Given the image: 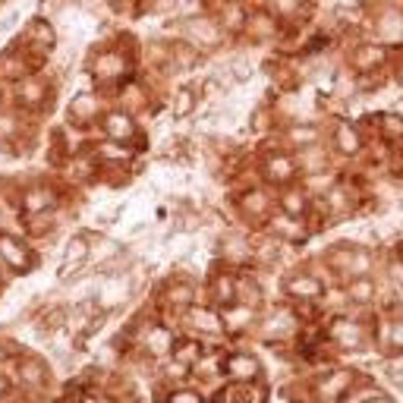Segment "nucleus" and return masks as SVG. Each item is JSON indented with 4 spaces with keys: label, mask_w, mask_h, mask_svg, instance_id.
<instances>
[{
    "label": "nucleus",
    "mask_w": 403,
    "mask_h": 403,
    "mask_svg": "<svg viewBox=\"0 0 403 403\" xmlns=\"http://www.w3.org/2000/svg\"><path fill=\"white\" fill-rule=\"evenodd\" d=\"M101 155H105L107 161H127V157H129V151L123 149L120 142H111V145H101Z\"/></svg>",
    "instance_id": "obj_24"
},
{
    "label": "nucleus",
    "mask_w": 403,
    "mask_h": 403,
    "mask_svg": "<svg viewBox=\"0 0 403 403\" xmlns=\"http://www.w3.org/2000/svg\"><path fill=\"white\" fill-rule=\"evenodd\" d=\"M127 296H129V281H123V277H105V287L98 293V303L105 309H111V306L127 303Z\"/></svg>",
    "instance_id": "obj_4"
},
{
    "label": "nucleus",
    "mask_w": 403,
    "mask_h": 403,
    "mask_svg": "<svg viewBox=\"0 0 403 403\" xmlns=\"http://www.w3.org/2000/svg\"><path fill=\"white\" fill-rule=\"evenodd\" d=\"M378 35L381 38H400L403 35V13L400 10H384L378 16Z\"/></svg>",
    "instance_id": "obj_7"
},
{
    "label": "nucleus",
    "mask_w": 403,
    "mask_h": 403,
    "mask_svg": "<svg viewBox=\"0 0 403 403\" xmlns=\"http://www.w3.org/2000/svg\"><path fill=\"white\" fill-rule=\"evenodd\" d=\"M350 384H353V372H334V375H325V378L315 384V394L325 403H337L347 391H350Z\"/></svg>",
    "instance_id": "obj_1"
},
{
    "label": "nucleus",
    "mask_w": 403,
    "mask_h": 403,
    "mask_svg": "<svg viewBox=\"0 0 403 403\" xmlns=\"http://www.w3.org/2000/svg\"><path fill=\"white\" fill-rule=\"evenodd\" d=\"M381 60H384V47L366 45V47H359V54H356V67L359 69H375Z\"/></svg>",
    "instance_id": "obj_14"
},
{
    "label": "nucleus",
    "mask_w": 403,
    "mask_h": 403,
    "mask_svg": "<svg viewBox=\"0 0 403 403\" xmlns=\"http://www.w3.org/2000/svg\"><path fill=\"white\" fill-rule=\"evenodd\" d=\"M394 274H397L394 281H400V284H403V265H394Z\"/></svg>",
    "instance_id": "obj_32"
},
{
    "label": "nucleus",
    "mask_w": 403,
    "mask_h": 403,
    "mask_svg": "<svg viewBox=\"0 0 403 403\" xmlns=\"http://www.w3.org/2000/svg\"><path fill=\"white\" fill-rule=\"evenodd\" d=\"M7 394V378H0V397Z\"/></svg>",
    "instance_id": "obj_34"
},
{
    "label": "nucleus",
    "mask_w": 403,
    "mask_h": 403,
    "mask_svg": "<svg viewBox=\"0 0 403 403\" xmlns=\"http://www.w3.org/2000/svg\"><path fill=\"white\" fill-rule=\"evenodd\" d=\"M290 173H293L290 157H271L268 161V177L271 179H290Z\"/></svg>",
    "instance_id": "obj_19"
},
{
    "label": "nucleus",
    "mask_w": 403,
    "mask_h": 403,
    "mask_svg": "<svg viewBox=\"0 0 403 403\" xmlns=\"http://www.w3.org/2000/svg\"><path fill=\"white\" fill-rule=\"evenodd\" d=\"M369 403H394V400H391V397H372Z\"/></svg>",
    "instance_id": "obj_33"
},
{
    "label": "nucleus",
    "mask_w": 403,
    "mask_h": 403,
    "mask_svg": "<svg viewBox=\"0 0 403 403\" xmlns=\"http://www.w3.org/2000/svg\"><path fill=\"white\" fill-rule=\"evenodd\" d=\"M193 107H195L193 89H179L177 98H173V113H177V117H186V113H193Z\"/></svg>",
    "instance_id": "obj_18"
},
{
    "label": "nucleus",
    "mask_w": 403,
    "mask_h": 403,
    "mask_svg": "<svg viewBox=\"0 0 403 403\" xmlns=\"http://www.w3.org/2000/svg\"><path fill=\"white\" fill-rule=\"evenodd\" d=\"M95 111V105H91V98H76V105H73V113H91Z\"/></svg>",
    "instance_id": "obj_31"
},
{
    "label": "nucleus",
    "mask_w": 403,
    "mask_h": 403,
    "mask_svg": "<svg viewBox=\"0 0 403 403\" xmlns=\"http://www.w3.org/2000/svg\"><path fill=\"white\" fill-rule=\"evenodd\" d=\"M117 252H120V243H113V239H105V243L95 249V259H113Z\"/></svg>",
    "instance_id": "obj_27"
},
{
    "label": "nucleus",
    "mask_w": 403,
    "mask_h": 403,
    "mask_svg": "<svg viewBox=\"0 0 403 403\" xmlns=\"http://www.w3.org/2000/svg\"><path fill=\"white\" fill-rule=\"evenodd\" d=\"M186 35L195 38L199 45L205 47H217L221 45V29H217L215 23H208V19H189L186 23Z\"/></svg>",
    "instance_id": "obj_5"
},
{
    "label": "nucleus",
    "mask_w": 403,
    "mask_h": 403,
    "mask_svg": "<svg viewBox=\"0 0 403 403\" xmlns=\"http://www.w3.org/2000/svg\"><path fill=\"white\" fill-rule=\"evenodd\" d=\"M290 139L303 145V142H315V139H318V133H315V127H306V129H303V127H293L290 129Z\"/></svg>",
    "instance_id": "obj_25"
},
{
    "label": "nucleus",
    "mask_w": 403,
    "mask_h": 403,
    "mask_svg": "<svg viewBox=\"0 0 403 403\" xmlns=\"http://www.w3.org/2000/svg\"><path fill=\"white\" fill-rule=\"evenodd\" d=\"M391 347H394V350H403V321H394V325H391Z\"/></svg>",
    "instance_id": "obj_29"
},
{
    "label": "nucleus",
    "mask_w": 403,
    "mask_h": 403,
    "mask_svg": "<svg viewBox=\"0 0 403 403\" xmlns=\"http://www.w3.org/2000/svg\"><path fill=\"white\" fill-rule=\"evenodd\" d=\"M331 337H334V344L337 347H344V350H356L359 344H362V328H359L356 321H334L331 325Z\"/></svg>",
    "instance_id": "obj_2"
},
{
    "label": "nucleus",
    "mask_w": 403,
    "mask_h": 403,
    "mask_svg": "<svg viewBox=\"0 0 403 403\" xmlns=\"http://www.w3.org/2000/svg\"><path fill=\"white\" fill-rule=\"evenodd\" d=\"M171 403H202V397L195 394V391H177V394L171 397Z\"/></svg>",
    "instance_id": "obj_30"
},
{
    "label": "nucleus",
    "mask_w": 403,
    "mask_h": 403,
    "mask_svg": "<svg viewBox=\"0 0 403 403\" xmlns=\"http://www.w3.org/2000/svg\"><path fill=\"white\" fill-rule=\"evenodd\" d=\"M3 356H7V353H3V347H0V359H3Z\"/></svg>",
    "instance_id": "obj_35"
},
{
    "label": "nucleus",
    "mask_w": 403,
    "mask_h": 403,
    "mask_svg": "<svg viewBox=\"0 0 403 403\" xmlns=\"http://www.w3.org/2000/svg\"><path fill=\"white\" fill-rule=\"evenodd\" d=\"M105 133L111 142H127V139H133L135 127H133V117H127V113H107L105 117Z\"/></svg>",
    "instance_id": "obj_6"
},
{
    "label": "nucleus",
    "mask_w": 403,
    "mask_h": 403,
    "mask_svg": "<svg viewBox=\"0 0 403 403\" xmlns=\"http://www.w3.org/2000/svg\"><path fill=\"white\" fill-rule=\"evenodd\" d=\"M252 318H255V309H252V306H243V303H239V306L233 309V312H227V325H230L233 331L246 328V325H249Z\"/></svg>",
    "instance_id": "obj_17"
},
{
    "label": "nucleus",
    "mask_w": 403,
    "mask_h": 403,
    "mask_svg": "<svg viewBox=\"0 0 403 403\" xmlns=\"http://www.w3.org/2000/svg\"><path fill=\"white\" fill-rule=\"evenodd\" d=\"M199 356V344H179L177 347V359L186 366V362H193V359Z\"/></svg>",
    "instance_id": "obj_26"
},
{
    "label": "nucleus",
    "mask_w": 403,
    "mask_h": 403,
    "mask_svg": "<svg viewBox=\"0 0 403 403\" xmlns=\"http://www.w3.org/2000/svg\"><path fill=\"white\" fill-rule=\"evenodd\" d=\"M224 369H227V375H230V378L249 381V378H255V375H259V359L249 356V353H233V356H227Z\"/></svg>",
    "instance_id": "obj_3"
},
{
    "label": "nucleus",
    "mask_w": 403,
    "mask_h": 403,
    "mask_svg": "<svg viewBox=\"0 0 403 403\" xmlns=\"http://www.w3.org/2000/svg\"><path fill=\"white\" fill-rule=\"evenodd\" d=\"M54 205V195L47 193V189H35V193L25 195V208H29V215H41V211H47Z\"/></svg>",
    "instance_id": "obj_15"
},
{
    "label": "nucleus",
    "mask_w": 403,
    "mask_h": 403,
    "mask_svg": "<svg viewBox=\"0 0 403 403\" xmlns=\"http://www.w3.org/2000/svg\"><path fill=\"white\" fill-rule=\"evenodd\" d=\"M167 299H171L173 306H189V303H193V287H189V284H183V287H171Z\"/></svg>",
    "instance_id": "obj_22"
},
{
    "label": "nucleus",
    "mask_w": 403,
    "mask_h": 403,
    "mask_svg": "<svg viewBox=\"0 0 403 403\" xmlns=\"http://www.w3.org/2000/svg\"><path fill=\"white\" fill-rule=\"evenodd\" d=\"M243 208L249 211V215H265V208H268V199L261 193H249L246 199H243Z\"/></svg>",
    "instance_id": "obj_21"
},
{
    "label": "nucleus",
    "mask_w": 403,
    "mask_h": 403,
    "mask_svg": "<svg viewBox=\"0 0 403 403\" xmlns=\"http://www.w3.org/2000/svg\"><path fill=\"white\" fill-rule=\"evenodd\" d=\"M217 296H221V303L237 299V284H233L230 277H217Z\"/></svg>",
    "instance_id": "obj_23"
},
{
    "label": "nucleus",
    "mask_w": 403,
    "mask_h": 403,
    "mask_svg": "<svg viewBox=\"0 0 403 403\" xmlns=\"http://www.w3.org/2000/svg\"><path fill=\"white\" fill-rule=\"evenodd\" d=\"M0 255L13 265V268H19L23 271L29 261H25V255H23V246L16 243V239H10V237H0Z\"/></svg>",
    "instance_id": "obj_11"
},
{
    "label": "nucleus",
    "mask_w": 403,
    "mask_h": 403,
    "mask_svg": "<svg viewBox=\"0 0 403 403\" xmlns=\"http://www.w3.org/2000/svg\"><path fill=\"white\" fill-rule=\"evenodd\" d=\"M281 205H284V211H287V217H299L303 215V211H306V195L299 193V189H290V193L284 195V199H281Z\"/></svg>",
    "instance_id": "obj_16"
},
{
    "label": "nucleus",
    "mask_w": 403,
    "mask_h": 403,
    "mask_svg": "<svg viewBox=\"0 0 403 403\" xmlns=\"http://www.w3.org/2000/svg\"><path fill=\"white\" fill-rule=\"evenodd\" d=\"M347 296H350L353 303H359V306L372 303V296H375V284L369 281V274H366V277H356V281L350 284V290H347Z\"/></svg>",
    "instance_id": "obj_12"
},
{
    "label": "nucleus",
    "mask_w": 403,
    "mask_h": 403,
    "mask_svg": "<svg viewBox=\"0 0 403 403\" xmlns=\"http://www.w3.org/2000/svg\"><path fill=\"white\" fill-rule=\"evenodd\" d=\"M19 375H23V381L25 384H45V378H47V372H45V366H41V359H35V356H25L23 362H19Z\"/></svg>",
    "instance_id": "obj_10"
},
{
    "label": "nucleus",
    "mask_w": 403,
    "mask_h": 403,
    "mask_svg": "<svg viewBox=\"0 0 403 403\" xmlns=\"http://www.w3.org/2000/svg\"><path fill=\"white\" fill-rule=\"evenodd\" d=\"M193 325H195L199 331H208V334H217V331H224V321H221V315L205 312V309H193Z\"/></svg>",
    "instance_id": "obj_13"
},
{
    "label": "nucleus",
    "mask_w": 403,
    "mask_h": 403,
    "mask_svg": "<svg viewBox=\"0 0 403 403\" xmlns=\"http://www.w3.org/2000/svg\"><path fill=\"white\" fill-rule=\"evenodd\" d=\"M381 127H384V135H391V139H403V117H397V113H384V117H381Z\"/></svg>",
    "instance_id": "obj_20"
},
{
    "label": "nucleus",
    "mask_w": 403,
    "mask_h": 403,
    "mask_svg": "<svg viewBox=\"0 0 403 403\" xmlns=\"http://www.w3.org/2000/svg\"><path fill=\"white\" fill-rule=\"evenodd\" d=\"M287 293H290V296H306V299H315V296H321V284L315 281V277L303 274V277H293L290 284H287Z\"/></svg>",
    "instance_id": "obj_8"
},
{
    "label": "nucleus",
    "mask_w": 403,
    "mask_h": 403,
    "mask_svg": "<svg viewBox=\"0 0 403 403\" xmlns=\"http://www.w3.org/2000/svg\"><path fill=\"white\" fill-rule=\"evenodd\" d=\"M334 142H337V151H340V155H356L359 151V135L350 123H340V127H337Z\"/></svg>",
    "instance_id": "obj_9"
},
{
    "label": "nucleus",
    "mask_w": 403,
    "mask_h": 403,
    "mask_svg": "<svg viewBox=\"0 0 403 403\" xmlns=\"http://www.w3.org/2000/svg\"><path fill=\"white\" fill-rule=\"evenodd\" d=\"M400 265H403V246H400Z\"/></svg>",
    "instance_id": "obj_36"
},
{
    "label": "nucleus",
    "mask_w": 403,
    "mask_h": 403,
    "mask_svg": "<svg viewBox=\"0 0 403 403\" xmlns=\"http://www.w3.org/2000/svg\"><path fill=\"white\" fill-rule=\"evenodd\" d=\"M149 344H151V350H155V347H157V350H161V353H167V344H171V337H167V334H164V331L157 328V331H151V337H149Z\"/></svg>",
    "instance_id": "obj_28"
}]
</instances>
